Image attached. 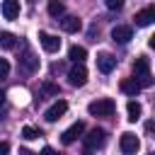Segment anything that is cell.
I'll return each instance as SVG.
<instances>
[{
	"label": "cell",
	"mask_w": 155,
	"mask_h": 155,
	"mask_svg": "<svg viewBox=\"0 0 155 155\" xmlns=\"http://www.w3.org/2000/svg\"><path fill=\"white\" fill-rule=\"evenodd\" d=\"M61 27H63V31H68V34H75V31H80L82 22H80L75 15H65V17L61 19Z\"/></svg>",
	"instance_id": "obj_14"
},
{
	"label": "cell",
	"mask_w": 155,
	"mask_h": 155,
	"mask_svg": "<svg viewBox=\"0 0 155 155\" xmlns=\"http://www.w3.org/2000/svg\"><path fill=\"white\" fill-rule=\"evenodd\" d=\"M82 131H85V124H82V121H75L70 128H65V131H63V136H61L63 145H70V143H75V140L82 136Z\"/></svg>",
	"instance_id": "obj_7"
},
{
	"label": "cell",
	"mask_w": 155,
	"mask_h": 155,
	"mask_svg": "<svg viewBox=\"0 0 155 155\" xmlns=\"http://www.w3.org/2000/svg\"><path fill=\"white\" fill-rule=\"evenodd\" d=\"M97 68H99L102 73H111V70L116 68V58H114L111 53L102 51V53H97Z\"/></svg>",
	"instance_id": "obj_10"
},
{
	"label": "cell",
	"mask_w": 155,
	"mask_h": 155,
	"mask_svg": "<svg viewBox=\"0 0 155 155\" xmlns=\"http://www.w3.org/2000/svg\"><path fill=\"white\" fill-rule=\"evenodd\" d=\"M31 2H34V0H31Z\"/></svg>",
	"instance_id": "obj_29"
},
{
	"label": "cell",
	"mask_w": 155,
	"mask_h": 155,
	"mask_svg": "<svg viewBox=\"0 0 155 155\" xmlns=\"http://www.w3.org/2000/svg\"><path fill=\"white\" fill-rule=\"evenodd\" d=\"M19 65H22L27 73H34V70L39 68V58H36V56H34L29 48H24V53L19 56Z\"/></svg>",
	"instance_id": "obj_11"
},
{
	"label": "cell",
	"mask_w": 155,
	"mask_h": 155,
	"mask_svg": "<svg viewBox=\"0 0 155 155\" xmlns=\"http://www.w3.org/2000/svg\"><path fill=\"white\" fill-rule=\"evenodd\" d=\"M2 102H5V90L0 87V107H2Z\"/></svg>",
	"instance_id": "obj_27"
},
{
	"label": "cell",
	"mask_w": 155,
	"mask_h": 155,
	"mask_svg": "<svg viewBox=\"0 0 155 155\" xmlns=\"http://www.w3.org/2000/svg\"><path fill=\"white\" fill-rule=\"evenodd\" d=\"M153 19H155V7L153 5L143 7L140 12H136V24L138 27H148V24H153Z\"/></svg>",
	"instance_id": "obj_13"
},
{
	"label": "cell",
	"mask_w": 155,
	"mask_h": 155,
	"mask_svg": "<svg viewBox=\"0 0 155 155\" xmlns=\"http://www.w3.org/2000/svg\"><path fill=\"white\" fill-rule=\"evenodd\" d=\"M104 5H107L109 10H121V7H124V0H104Z\"/></svg>",
	"instance_id": "obj_23"
},
{
	"label": "cell",
	"mask_w": 155,
	"mask_h": 155,
	"mask_svg": "<svg viewBox=\"0 0 155 155\" xmlns=\"http://www.w3.org/2000/svg\"><path fill=\"white\" fill-rule=\"evenodd\" d=\"M119 148H121L124 155H136V153L140 150V140H138L136 133L126 131V133H121V138H119Z\"/></svg>",
	"instance_id": "obj_3"
},
{
	"label": "cell",
	"mask_w": 155,
	"mask_h": 155,
	"mask_svg": "<svg viewBox=\"0 0 155 155\" xmlns=\"http://www.w3.org/2000/svg\"><path fill=\"white\" fill-rule=\"evenodd\" d=\"M68 58H70L73 63H82V61L87 58V51H85L82 46H70V51H68Z\"/></svg>",
	"instance_id": "obj_16"
},
{
	"label": "cell",
	"mask_w": 155,
	"mask_h": 155,
	"mask_svg": "<svg viewBox=\"0 0 155 155\" xmlns=\"http://www.w3.org/2000/svg\"><path fill=\"white\" fill-rule=\"evenodd\" d=\"M126 111H128V121H138L140 119V114H143V107L138 104V102H128V107H126Z\"/></svg>",
	"instance_id": "obj_17"
},
{
	"label": "cell",
	"mask_w": 155,
	"mask_h": 155,
	"mask_svg": "<svg viewBox=\"0 0 155 155\" xmlns=\"http://www.w3.org/2000/svg\"><path fill=\"white\" fill-rule=\"evenodd\" d=\"M7 75H10V63H7L5 58H0V80L7 78Z\"/></svg>",
	"instance_id": "obj_21"
},
{
	"label": "cell",
	"mask_w": 155,
	"mask_h": 155,
	"mask_svg": "<svg viewBox=\"0 0 155 155\" xmlns=\"http://www.w3.org/2000/svg\"><path fill=\"white\" fill-rule=\"evenodd\" d=\"M82 155H92V150H82Z\"/></svg>",
	"instance_id": "obj_28"
},
{
	"label": "cell",
	"mask_w": 155,
	"mask_h": 155,
	"mask_svg": "<svg viewBox=\"0 0 155 155\" xmlns=\"http://www.w3.org/2000/svg\"><path fill=\"white\" fill-rule=\"evenodd\" d=\"M2 17L5 19H17L19 17V0H2Z\"/></svg>",
	"instance_id": "obj_12"
},
{
	"label": "cell",
	"mask_w": 155,
	"mask_h": 155,
	"mask_svg": "<svg viewBox=\"0 0 155 155\" xmlns=\"http://www.w3.org/2000/svg\"><path fill=\"white\" fill-rule=\"evenodd\" d=\"M65 111H68V102H65V99H58V102H53V104L44 111V119H46L48 124H53V121H58Z\"/></svg>",
	"instance_id": "obj_6"
},
{
	"label": "cell",
	"mask_w": 155,
	"mask_h": 155,
	"mask_svg": "<svg viewBox=\"0 0 155 155\" xmlns=\"http://www.w3.org/2000/svg\"><path fill=\"white\" fill-rule=\"evenodd\" d=\"M143 87L136 82V78H124L121 80V92H126V94H131V97H136L138 92H140Z\"/></svg>",
	"instance_id": "obj_15"
},
{
	"label": "cell",
	"mask_w": 155,
	"mask_h": 155,
	"mask_svg": "<svg viewBox=\"0 0 155 155\" xmlns=\"http://www.w3.org/2000/svg\"><path fill=\"white\" fill-rule=\"evenodd\" d=\"M44 94H58V85H53V82H44Z\"/></svg>",
	"instance_id": "obj_22"
},
{
	"label": "cell",
	"mask_w": 155,
	"mask_h": 155,
	"mask_svg": "<svg viewBox=\"0 0 155 155\" xmlns=\"http://www.w3.org/2000/svg\"><path fill=\"white\" fill-rule=\"evenodd\" d=\"M104 140H107V131L104 128H92L87 136H85V148L87 150H94V148H102L104 145Z\"/></svg>",
	"instance_id": "obj_5"
},
{
	"label": "cell",
	"mask_w": 155,
	"mask_h": 155,
	"mask_svg": "<svg viewBox=\"0 0 155 155\" xmlns=\"http://www.w3.org/2000/svg\"><path fill=\"white\" fill-rule=\"evenodd\" d=\"M87 111L90 116H111L116 111V102L109 99V97H102V99H94L87 104Z\"/></svg>",
	"instance_id": "obj_2"
},
{
	"label": "cell",
	"mask_w": 155,
	"mask_h": 155,
	"mask_svg": "<svg viewBox=\"0 0 155 155\" xmlns=\"http://www.w3.org/2000/svg\"><path fill=\"white\" fill-rule=\"evenodd\" d=\"M39 44H41L44 51H48V53H56V51L61 48V39L53 36V34H48V31H39Z\"/></svg>",
	"instance_id": "obj_8"
},
{
	"label": "cell",
	"mask_w": 155,
	"mask_h": 155,
	"mask_svg": "<svg viewBox=\"0 0 155 155\" xmlns=\"http://www.w3.org/2000/svg\"><path fill=\"white\" fill-rule=\"evenodd\" d=\"M41 155H58V153H56L53 148H44V150H41Z\"/></svg>",
	"instance_id": "obj_25"
},
{
	"label": "cell",
	"mask_w": 155,
	"mask_h": 155,
	"mask_svg": "<svg viewBox=\"0 0 155 155\" xmlns=\"http://www.w3.org/2000/svg\"><path fill=\"white\" fill-rule=\"evenodd\" d=\"M63 12H65V7H63L61 0H48V15L51 17H61Z\"/></svg>",
	"instance_id": "obj_18"
},
{
	"label": "cell",
	"mask_w": 155,
	"mask_h": 155,
	"mask_svg": "<svg viewBox=\"0 0 155 155\" xmlns=\"http://www.w3.org/2000/svg\"><path fill=\"white\" fill-rule=\"evenodd\" d=\"M133 73H136V82L140 87H150L153 85V75H150V61L148 56H138L133 63Z\"/></svg>",
	"instance_id": "obj_1"
},
{
	"label": "cell",
	"mask_w": 155,
	"mask_h": 155,
	"mask_svg": "<svg viewBox=\"0 0 155 155\" xmlns=\"http://www.w3.org/2000/svg\"><path fill=\"white\" fill-rule=\"evenodd\" d=\"M39 136H41V131L34 128V126H24L22 128V138H27V140H36Z\"/></svg>",
	"instance_id": "obj_20"
},
{
	"label": "cell",
	"mask_w": 155,
	"mask_h": 155,
	"mask_svg": "<svg viewBox=\"0 0 155 155\" xmlns=\"http://www.w3.org/2000/svg\"><path fill=\"white\" fill-rule=\"evenodd\" d=\"M111 39H114L116 44H128V41L133 39V29L126 27V24H119V27L111 29Z\"/></svg>",
	"instance_id": "obj_9"
},
{
	"label": "cell",
	"mask_w": 155,
	"mask_h": 155,
	"mask_svg": "<svg viewBox=\"0 0 155 155\" xmlns=\"http://www.w3.org/2000/svg\"><path fill=\"white\" fill-rule=\"evenodd\" d=\"M0 48H15V34L0 31Z\"/></svg>",
	"instance_id": "obj_19"
},
{
	"label": "cell",
	"mask_w": 155,
	"mask_h": 155,
	"mask_svg": "<svg viewBox=\"0 0 155 155\" xmlns=\"http://www.w3.org/2000/svg\"><path fill=\"white\" fill-rule=\"evenodd\" d=\"M10 153V143L7 140H0V155H7Z\"/></svg>",
	"instance_id": "obj_24"
},
{
	"label": "cell",
	"mask_w": 155,
	"mask_h": 155,
	"mask_svg": "<svg viewBox=\"0 0 155 155\" xmlns=\"http://www.w3.org/2000/svg\"><path fill=\"white\" fill-rule=\"evenodd\" d=\"M68 82H70L73 87H82V85L87 82V68H85L82 63H75V65L68 70Z\"/></svg>",
	"instance_id": "obj_4"
},
{
	"label": "cell",
	"mask_w": 155,
	"mask_h": 155,
	"mask_svg": "<svg viewBox=\"0 0 155 155\" xmlns=\"http://www.w3.org/2000/svg\"><path fill=\"white\" fill-rule=\"evenodd\" d=\"M19 155H34V153H31V150H27V148H22V150H19Z\"/></svg>",
	"instance_id": "obj_26"
}]
</instances>
